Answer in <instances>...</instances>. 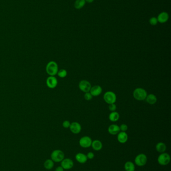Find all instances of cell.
Returning a JSON list of instances; mask_svg holds the SVG:
<instances>
[{"mask_svg":"<svg viewBox=\"0 0 171 171\" xmlns=\"http://www.w3.org/2000/svg\"><path fill=\"white\" fill-rule=\"evenodd\" d=\"M46 71L47 74L50 76H55L57 75L58 71V66L55 61H50L47 64Z\"/></svg>","mask_w":171,"mask_h":171,"instance_id":"6da1fadb","label":"cell"},{"mask_svg":"<svg viewBox=\"0 0 171 171\" xmlns=\"http://www.w3.org/2000/svg\"><path fill=\"white\" fill-rule=\"evenodd\" d=\"M147 95H148L147 92L143 88H136L135 90L133 91V98L137 100H145Z\"/></svg>","mask_w":171,"mask_h":171,"instance_id":"7a4b0ae2","label":"cell"},{"mask_svg":"<svg viewBox=\"0 0 171 171\" xmlns=\"http://www.w3.org/2000/svg\"><path fill=\"white\" fill-rule=\"evenodd\" d=\"M64 154L63 152L60 150H55L53 151L51 154V160L54 162L59 163L61 162L64 159Z\"/></svg>","mask_w":171,"mask_h":171,"instance_id":"3957f363","label":"cell"},{"mask_svg":"<svg viewBox=\"0 0 171 171\" xmlns=\"http://www.w3.org/2000/svg\"><path fill=\"white\" fill-rule=\"evenodd\" d=\"M104 99L108 104H114L116 101V95L112 91H108L104 94Z\"/></svg>","mask_w":171,"mask_h":171,"instance_id":"277c9868","label":"cell"},{"mask_svg":"<svg viewBox=\"0 0 171 171\" xmlns=\"http://www.w3.org/2000/svg\"><path fill=\"white\" fill-rule=\"evenodd\" d=\"M171 161V157L167 153H163L158 158V162L162 166L168 165Z\"/></svg>","mask_w":171,"mask_h":171,"instance_id":"5b68a950","label":"cell"},{"mask_svg":"<svg viewBox=\"0 0 171 171\" xmlns=\"http://www.w3.org/2000/svg\"><path fill=\"white\" fill-rule=\"evenodd\" d=\"M147 157L146 155L144 154H140L135 157V164L138 166L142 167L146 165L147 163Z\"/></svg>","mask_w":171,"mask_h":171,"instance_id":"8992f818","label":"cell"},{"mask_svg":"<svg viewBox=\"0 0 171 171\" xmlns=\"http://www.w3.org/2000/svg\"><path fill=\"white\" fill-rule=\"evenodd\" d=\"M79 88L82 92L85 93L89 92L90 90L91 89V84L89 83V82L87 80H81L79 83L78 85Z\"/></svg>","mask_w":171,"mask_h":171,"instance_id":"52a82bcc","label":"cell"},{"mask_svg":"<svg viewBox=\"0 0 171 171\" xmlns=\"http://www.w3.org/2000/svg\"><path fill=\"white\" fill-rule=\"evenodd\" d=\"M92 141L88 136H84L79 140V145L83 148H88L91 146Z\"/></svg>","mask_w":171,"mask_h":171,"instance_id":"ba28073f","label":"cell"},{"mask_svg":"<svg viewBox=\"0 0 171 171\" xmlns=\"http://www.w3.org/2000/svg\"><path fill=\"white\" fill-rule=\"evenodd\" d=\"M73 166V161L70 159H64L61 162V166L63 168L64 170H70L72 169Z\"/></svg>","mask_w":171,"mask_h":171,"instance_id":"9c48e42d","label":"cell"},{"mask_svg":"<svg viewBox=\"0 0 171 171\" xmlns=\"http://www.w3.org/2000/svg\"><path fill=\"white\" fill-rule=\"evenodd\" d=\"M46 85L50 89H54L57 87L58 81L54 76H49L46 80Z\"/></svg>","mask_w":171,"mask_h":171,"instance_id":"30bf717a","label":"cell"},{"mask_svg":"<svg viewBox=\"0 0 171 171\" xmlns=\"http://www.w3.org/2000/svg\"><path fill=\"white\" fill-rule=\"evenodd\" d=\"M69 129L70 131L72 133L74 134H78L81 132V126L80 125V124L78 122H74L70 124Z\"/></svg>","mask_w":171,"mask_h":171,"instance_id":"8fae6325","label":"cell"},{"mask_svg":"<svg viewBox=\"0 0 171 171\" xmlns=\"http://www.w3.org/2000/svg\"><path fill=\"white\" fill-rule=\"evenodd\" d=\"M102 87L99 85H96L91 87V89L89 92L92 95V96L97 97L102 94Z\"/></svg>","mask_w":171,"mask_h":171,"instance_id":"7c38bea8","label":"cell"},{"mask_svg":"<svg viewBox=\"0 0 171 171\" xmlns=\"http://www.w3.org/2000/svg\"><path fill=\"white\" fill-rule=\"evenodd\" d=\"M118 141L121 144L125 143L128 140V135L125 132H120L118 134Z\"/></svg>","mask_w":171,"mask_h":171,"instance_id":"4fadbf2b","label":"cell"},{"mask_svg":"<svg viewBox=\"0 0 171 171\" xmlns=\"http://www.w3.org/2000/svg\"><path fill=\"white\" fill-rule=\"evenodd\" d=\"M108 132L112 135H117L119 132H120V127L116 124H112L109 126L108 128Z\"/></svg>","mask_w":171,"mask_h":171,"instance_id":"5bb4252c","label":"cell"},{"mask_svg":"<svg viewBox=\"0 0 171 171\" xmlns=\"http://www.w3.org/2000/svg\"><path fill=\"white\" fill-rule=\"evenodd\" d=\"M76 161L80 164H85L87 161V157L86 155L81 153H79L75 156Z\"/></svg>","mask_w":171,"mask_h":171,"instance_id":"9a60e30c","label":"cell"},{"mask_svg":"<svg viewBox=\"0 0 171 171\" xmlns=\"http://www.w3.org/2000/svg\"><path fill=\"white\" fill-rule=\"evenodd\" d=\"M91 147L94 150L100 151L102 148V144L99 140H95L92 142Z\"/></svg>","mask_w":171,"mask_h":171,"instance_id":"2e32d148","label":"cell"},{"mask_svg":"<svg viewBox=\"0 0 171 171\" xmlns=\"http://www.w3.org/2000/svg\"><path fill=\"white\" fill-rule=\"evenodd\" d=\"M146 102L150 105H154L156 104L157 101L156 96L153 94L148 95L146 99Z\"/></svg>","mask_w":171,"mask_h":171,"instance_id":"e0dca14e","label":"cell"},{"mask_svg":"<svg viewBox=\"0 0 171 171\" xmlns=\"http://www.w3.org/2000/svg\"><path fill=\"white\" fill-rule=\"evenodd\" d=\"M156 149L158 152L163 153L166 150L167 147L165 143L163 142H159L156 146Z\"/></svg>","mask_w":171,"mask_h":171,"instance_id":"ac0fdd59","label":"cell"},{"mask_svg":"<svg viewBox=\"0 0 171 171\" xmlns=\"http://www.w3.org/2000/svg\"><path fill=\"white\" fill-rule=\"evenodd\" d=\"M157 19H158V21L160 23H165L169 19V15L166 12H162L158 15Z\"/></svg>","mask_w":171,"mask_h":171,"instance_id":"d6986e66","label":"cell"},{"mask_svg":"<svg viewBox=\"0 0 171 171\" xmlns=\"http://www.w3.org/2000/svg\"><path fill=\"white\" fill-rule=\"evenodd\" d=\"M120 116L119 113L116 111H114V112H112L110 114L108 118H109L110 121L113 122H115L118 121L120 119Z\"/></svg>","mask_w":171,"mask_h":171,"instance_id":"ffe728a7","label":"cell"},{"mask_svg":"<svg viewBox=\"0 0 171 171\" xmlns=\"http://www.w3.org/2000/svg\"><path fill=\"white\" fill-rule=\"evenodd\" d=\"M125 169L126 171H135V166L133 162L128 161L125 163Z\"/></svg>","mask_w":171,"mask_h":171,"instance_id":"44dd1931","label":"cell"},{"mask_svg":"<svg viewBox=\"0 0 171 171\" xmlns=\"http://www.w3.org/2000/svg\"><path fill=\"white\" fill-rule=\"evenodd\" d=\"M54 166V162L51 159H47L44 164L45 168L47 170H51Z\"/></svg>","mask_w":171,"mask_h":171,"instance_id":"7402d4cb","label":"cell"},{"mask_svg":"<svg viewBox=\"0 0 171 171\" xmlns=\"http://www.w3.org/2000/svg\"><path fill=\"white\" fill-rule=\"evenodd\" d=\"M85 4V0H76L74 3V7L77 9H80L83 7Z\"/></svg>","mask_w":171,"mask_h":171,"instance_id":"603a6c76","label":"cell"},{"mask_svg":"<svg viewBox=\"0 0 171 171\" xmlns=\"http://www.w3.org/2000/svg\"><path fill=\"white\" fill-rule=\"evenodd\" d=\"M57 75L61 78H65L67 75V72L65 69H61L58 70L57 74Z\"/></svg>","mask_w":171,"mask_h":171,"instance_id":"cb8c5ba5","label":"cell"},{"mask_svg":"<svg viewBox=\"0 0 171 171\" xmlns=\"http://www.w3.org/2000/svg\"><path fill=\"white\" fill-rule=\"evenodd\" d=\"M84 97H85V99L86 100L90 101L91 100V99H92L93 96H92V95L90 94V92H87V93H85Z\"/></svg>","mask_w":171,"mask_h":171,"instance_id":"d4e9b609","label":"cell"},{"mask_svg":"<svg viewBox=\"0 0 171 171\" xmlns=\"http://www.w3.org/2000/svg\"><path fill=\"white\" fill-rule=\"evenodd\" d=\"M158 19H156L155 17H153L152 18H151L150 20V23L151 25H152L154 26L156 25L158 23Z\"/></svg>","mask_w":171,"mask_h":171,"instance_id":"484cf974","label":"cell"},{"mask_svg":"<svg viewBox=\"0 0 171 171\" xmlns=\"http://www.w3.org/2000/svg\"><path fill=\"white\" fill-rule=\"evenodd\" d=\"M108 109L111 112H114V111H116L117 107H116V105L114 103V104L109 105Z\"/></svg>","mask_w":171,"mask_h":171,"instance_id":"4316f807","label":"cell"},{"mask_svg":"<svg viewBox=\"0 0 171 171\" xmlns=\"http://www.w3.org/2000/svg\"><path fill=\"white\" fill-rule=\"evenodd\" d=\"M120 131H121V132H125L128 129V127L126 124H123L120 125Z\"/></svg>","mask_w":171,"mask_h":171,"instance_id":"83f0119b","label":"cell"},{"mask_svg":"<svg viewBox=\"0 0 171 171\" xmlns=\"http://www.w3.org/2000/svg\"><path fill=\"white\" fill-rule=\"evenodd\" d=\"M70 122L69 121H67V120H66V121H64L63 122V123H62V126H63V127L64 128H66V129H67V128H69L70 127Z\"/></svg>","mask_w":171,"mask_h":171,"instance_id":"f1b7e54d","label":"cell"},{"mask_svg":"<svg viewBox=\"0 0 171 171\" xmlns=\"http://www.w3.org/2000/svg\"><path fill=\"white\" fill-rule=\"evenodd\" d=\"M86 156L87 157V159L91 160V159H93L94 158V154L93 153L90 152L88 153Z\"/></svg>","mask_w":171,"mask_h":171,"instance_id":"f546056e","label":"cell"},{"mask_svg":"<svg viewBox=\"0 0 171 171\" xmlns=\"http://www.w3.org/2000/svg\"><path fill=\"white\" fill-rule=\"evenodd\" d=\"M55 171H64V169L61 166H59L56 168Z\"/></svg>","mask_w":171,"mask_h":171,"instance_id":"4dcf8cb0","label":"cell"},{"mask_svg":"<svg viewBox=\"0 0 171 171\" xmlns=\"http://www.w3.org/2000/svg\"><path fill=\"white\" fill-rule=\"evenodd\" d=\"M85 1H86L87 2L89 3H91L93 2L94 0H85Z\"/></svg>","mask_w":171,"mask_h":171,"instance_id":"1f68e13d","label":"cell"}]
</instances>
